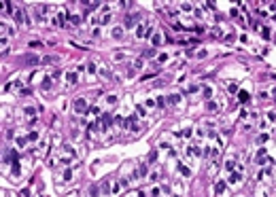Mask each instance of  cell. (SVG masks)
<instances>
[{
	"mask_svg": "<svg viewBox=\"0 0 276 197\" xmlns=\"http://www.w3.org/2000/svg\"><path fill=\"white\" fill-rule=\"evenodd\" d=\"M274 19H276V17H274Z\"/></svg>",
	"mask_w": 276,
	"mask_h": 197,
	"instance_id": "51",
	"label": "cell"
},
{
	"mask_svg": "<svg viewBox=\"0 0 276 197\" xmlns=\"http://www.w3.org/2000/svg\"><path fill=\"white\" fill-rule=\"evenodd\" d=\"M115 102H117V95H106V104H115Z\"/></svg>",
	"mask_w": 276,
	"mask_h": 197,
	"instance_id": "29",
	"label": "cell"
},
{
	"mask_svg": "<svg viewBox=\"0 0 276 197\" xmlns=\"http://www.w3.org/2000/svg\"><path fill=\"white\" fill-rule=\"evenodd\" d=\"M87 114H94V117H98V114H100V106H98V104H94V106H89V110H87Z\"/></svg>",
	"mask_w": 276,
	"mask_h": 197,
	"instance_id": "16",
	"label": "cell"
},
{
	"mask_svg": "<svg viewBox=\"0 0 276 197\" xmlns=\"http://www.w3.org/2000/svg\"><path fill=\"white\" fill-rule=\"evenodd\" d=\"M110 123H113V114H110V112H104L102 119H100V127H102V129H108Z\"/></svg>",
	"mask_w": 276,
	"mask_h": 197,
	"instance_id": "5",
	"label": "cell"
},
{
	"mask_svg": "<svg viewBox=\"0 0 276 197\" xmlns=\"http://www.w3.org/2000/svg\"><path fill=\"white\" fill-rule=\"evenodd\" d=\"M238 100L240 102H248V93L246 91H238Z\"/></svg>",
	"mask_w": 276,
	"mask_h": 197,
	"instance_id": "20",
	"label": "cell"
},
{
	"mask_svg": "<svg viewBox=\"0 0 276 197\" xmlns=\"http://www.w3.org/2000/svg\"><path fill=\"white\" fill-rule=\"evenodd\" d=\"M15 144L19 146V149H24V146L28 144V138H24V136H17V138H15Z\"/></svg>",
	"mask_w": 276,
	"mask_h": 197,
	"instance_id": "13",
	"label": "cell"
},
{
	"mask_svg": "<svg viewBox=\"0 0 276 197\" xmlns=\"http://www.w3.org/2000/svg\"><path fill=\"white\" fill-rule=\"evenodd\" d=\"M123 57H125V53H117V55H115V57H113V59H115V62H121V59H123Z\"/></svg>",
	"mask_w": 276,
	"mask_h": 197,
	"instance_id": "43",
	"label": "cell"
},
{
	"mask_svg": "<svg viewBox=\"0 0 276 197\" xmlns=\"http://www.w3.org/2000/svg\"><path fill=\"white\" fill-rule=\"evenodd\" d=\"M113 36H115V38H121V36H123V28H115V30H113Z\"/></svg>",
	"mask_w": 276,
	"mask_h": 197,
	"instance_id": "24",
	"label": "cell"
},
{
	"mask_svg": "<svg viewBox=\"0 0 276 197\" xmlns=\"http://www.w3.org/2000/svg\"><path fill=\"white\" fill-rule=\"evenodd\" d=\"M89 197H98V187H89Z\"/></svg>",
	"mask_w": 276,
	"mask_h": 197,
	"instance_id": "28",
	"label": "cell"
},
{
	"mask_svg": "<svg viewBox=\"0 0 276 197\" xmlns=\"http://www.w3.org/2000/svg\"><path fill=\"white\" fill-rule=\"evenodd\" d=\"M268 95H270L268 91H261V93H259V97H261V100H268Z\"/></svg>",
	"mask_w": 276,
	"mask_h": 197,
	"instance_id": "47",
	"label": "cell"
},
{
	"mask_svg": "<svg viewBox=\"0 0 276 197\" xmlns=\"http://www.w3.org/2000/svg\"><path fill=\"white\" fill-rule=\"evenodd\" d=\"M147 114V108L145 106H136V117H145Z\"/></svg>",
	"mask_w": 276,
	"mask_h": 197,
	"instance_id": "21",
	"label": "cell"
},
{
	"mask_svg": "<svg viewBox=\"0 0 276 197\" xmlns=\"http://www.w3.org/2000/svg\"><path fill=\"white\" fill-rule=\"evenodd\" d=\"M168 102H170L172 106H178V104L183 102V95H181V93H170V95H168Z\"/></svg>",
	"mask_w": 276,
	"mask_h": 197,
	"instance_id": "7",
	"label": "cell"
},
{
	"mask_svg": "<svg viewBox=\"0 0 276 197\" xmlns=\"http://www.w3.org/2000/svg\"><path fill=\"white\" fill-rule=\"evenodd\" d=\"M157 106H159V108L166 106V100H164V97H157Z\"/></svg>",
	"mask_w": 276,
	"mask_h": 197,
	"instance_id": "41",
	"label": "cell"
},
{
	"mask_svg": "<svg viewBox=\"0 0 276 197\" xmlns=\"http://www.w3.org/2000/svg\"><path fill=\"white\" fill-rule=\"evenodd\" d=\"M51 87V79H43V83H40V89H49Z\"/></svg>",
	"mask_w": 276,
	"mask_h": 197,
	"instance_id": "25",
	"label": "cell"
},
{
	"mask_svg": "<svg viewBox=\"0 0 276 197\" xmlns=\"http://www.w3.org/2000/svg\"><path fill=\"white\" fill-rule=\"evenodd\" d=\"M21 172V165H19V161H13V176H17Z\"/></svg>",
	"mask_w": 276,
	"mask_h": 197,
	"instance_id": "23",
	"label": "cell"
},
{
	"mask_svg": "<svg viewBox=\"0 0 276 197\" xmlns=\"http://www.w3.org/2000/svg\"><path fill=\"white\" fill-rule=\"evenodd\" d=\"M24 62H26L28 66H36V64H40V55H34V53H26V55H24Z\"/></svg>",
	"mask_w": 276,
	"mask_h": 197,
	"instance_id": "3",
	"label": "cell"
},
{
	"mask_svg": "<svg viewBox=\"0 0 276 197\" xmlns=\"http://www.w3.org/2000/svg\"><path fill=\"white\" fill-rule=\"evenodd\" d=\"M181 9H183V11H193V4H189V2H183V4H181Z\"/></svg>",
	"mask_w": 276,
	"mask_h": 197,
	"instance_id": "32",
	"label": "cell"
},
{
	"mask_svg": "<svg viewBox=\"0 0 276 197\" xmlns=\"http://www.w3.org/2000/svg\"><path fill=\"white\" fill-rule=\"evenodd\" d=\"M19 197H30V189H21L19 191Z\"/></svg>",
	"mask_w": 276,
	"mask_h": 197,
	"instance_id": "35",
	"label": "cell"
},
{
	"mask_svg": "<svg viewBox=\"0 0 276 197\" xmlns=\"http://www.w3.org/2000/svg\"><path fill=\"white\" fill-rule=\"evenodd\" d=\"M87 72H89L91 77L96 74V64H94V62H89V64H87Z\"/></svg>",
	"mask_w": 276,
	"mask_h": 197,
	"instance_id": "22",
	"label": "cell"
},
{
	"mask_svg": "<svg viewBox=\"0 0 276 197\" xmlns=\"http://www.w3.org/2000/svg\"><path fill=\"white\" fill-rule=\"evenodd\" d=\"M62 178H64V182H68V180H72V169L68 167V169H64V174H62Z\"/></svg>",
	"mask_w": 276,
	"mask_h": 197,
	"instance_id": "17",
	"label": "cell"
},
{
	"mask_svg": "<svg viewBox=\"0 0 276 197\" xmlns=\"http://www.w3.org/2000/svg\"><path fill=\"white\" fill-rule=\"evenodd\" d=\"M4 197H11V193H4Z\"/></svg>",
	"mask_w": 276,
	"mask_h": 197,
	"instance_id": "49",
	"label": "cell"
},
{
	"mask_svg": "<svg viewBox=\"0 0 276 197\" xmlns=\"http://www.w3.org/2000/svg\"><path fill=\"white\" fill-rule=\"evenodd\" d=\"M77 81H79V77H77V72H75V70L66 72V87H72V85H77Z\"/></svg>",
	"mask_w": 276,
	"mask_h": 197,
	"instance_id": "4",
	"label": "cell"
},
{
	"mask_svg": "<svg viewBox=\"0 0 276 197\" xmlns=\"http://www.w3.org/2000/svg\"><path fill=\"white\" fill-rule=\"evenodd\" d=\"M242 174H244V172H234V174L229 176V184H238L242 180Z\"/></svg>",
	"mask_w": 276,
	"mask_h": 197,
	"instance_id": "9",
	"label": "cell"
},
{
	"mask_svg": "<svg viewBox=\"0 0 276 197\" xmlns=\"http://www.w3.org/2000/svg\"><path fill=\"white\" fill-rule=\"evenodd\" d=\"M236 167H238V165H236L234 159H227V161H225V169H227V172H234Z\"/></svg>",
	"mask_w": 276,
	"mask_h": 197,
	"instance_id": "14",
	"label": "cell"
},
{
	"mask_svg": "<svg viewBox=\"0 0 276 197\" xmlns=\"http://www.w3.org/2000/svg\"><path fill=\"white\" fill-rule=\"evenodd\" d=\"M151 42H153V47H159L164 42V36H162V32H155L153 36H151Z\"/></svg>",
	"mask_w": 276,
	"mask_h": 197,
	"instance_id": "8",
	"label": "cell"
},
{
	"mask_svg": "<svg viewBox=\"0 0 276 197\" xmlns=\"http://www.w3.org/2000/svg\"><path fill=\"white\" fill-rule=\"evenodd\" d=\"M138 174H140V178H145V176L149 174V167H147V163H140V165H138Z\"/></svg>",
	"mask_w": 276,
	"mask_h": 197,
	"instance_id": "12",
	"label": "cell"
},
{
	"mask_svg": "<svg viewBox=\"0 0 276 197\" xmlns=\"http://www.w3.org/2000/svg\"><path fill=\"white\" fill-rule=\"evenodd\" d=\"M257 142H259V144H263V142H268V134H261V136L257 138Z\"/></svg>",
	"mask_w": 276,
	"mask_h": 197,
	"instance_id": "37",
	"label": "cell"
},
{
	"mask_svg": "<svg viewBox=\"0 0 276 197\" xmlns=\"http://www.w3.org/2000/svg\"><path fill=\"white\" fill-rule=\"evenodd\" d=\"M53 62H55V59H53L51 55H47V57H43V64H53Z\"/></svg>",
	"mask_w": 276,
	"mask_h": 197,
	"instance_id": "40",
	"label": "cell"
},
{
	"mask_svg": "<svg viewBox=\"0 0 276 197\" xmlns=\"http://www.w3.org/2000/svg\"><path fill=\"white\" fill-rule=\"evenodd\" d=\"M108 21H110V13H104V15H102V19H100V23H102V26H106Z\"/></svg>",
	"mask_w": 276,
	"mask_h": 197,
	"instance_id": "26",
	"label": "cell"
},
{
	"mask_svg": "<svg viewBox=\"0 0 276 197\" xmlns=\"http://www.w3.org/2000/svg\"><path fill=\"white\" fill-rule=\"evenodd\" d=\"M153 28H155V26H153V23H149V26L145 28V34H142V38H149V36L153 34Z\"/></svg>",
	"mask_w": 276,
	"mask_h": 197,
	"instance_id": "19",
	"label": "cell"
},
{
	"mask_svg": "<svg viewBox=\"0 0 276 197\" xmlns=\"http://www.w3.org/2000/svg\"><path fill=\"white\" fill-rule=\"evenodd\" d=\"M157 176H159L157 172H153V174H149V180H151V182H155V180H157Z\"/></svg>",
	"mask_w": 276,
	"mask_h": 197,
	"instance_id": "44",
	"label": "cell"
},
{
	"mask_svg": "<svg viewBox=\"0 0 276 197\" xmlns=\"http://www.w3.org/2000/svg\"><path fill=\"white\" fill-rule=\"evenodd\" d=\"M274 95H276V91H274Z\"/></svg>",
	"mask_w": 276,
	"mask_h": 197,
	"instance_id": "50",
	"label": "cell"
},
{
	"mask_svg": "<svg viewBox=\"0 0 276 197\" xmlns=\"http://www.w3.org/2000/svg\"><path fill=\"white\" fill-rule=\"evenodd\" d=\"M24 114L28 117V121H30V123H34V121H36V108H34V106H24Z\"/></svg>",
	"mask_w": 276,
	"mask_h": 197,
	"instance_id": "6",
	"label": "cell"
},
{
	"mask_svg": "<svg viewBox=\"0 0 276 197\" xmlns=\"http://www.w3.org/2000/svg\"><path fill=\"white\" fill-rule=\"evenodd\" d=\"M72 108H75L79 114H87V110H89V106H87V102L83 100V97H77V100L72 102Z\"/></svg>",
	"mask_w": 276,
	"mask_h": 197,
	"instance_id": "1",
	"label": "cell"
},
{
	"mask_svg": "<svg viewBox=\"0 0 276 197\" xmlns=\"http://www.w3.org/2000/svg\"><path fill=\"white\" fill-rule=\"evenodd\" d=\"M142 19V13H130L128 17H125V30H130V28H134L138 21Z\"/></svg>",
	"mask_w": 276,
	"mask_h": 197,
	"instance_id": "2",
	"label": "cell"
},
{
	"mask_svg": "<svg viewBox=\"0 0 276 197\" xmlns=\"http://www.w3.org/2000/svg\"><path fill=\"white\" fill-rule=\"evenodd\" d=\"M176 169H178V172H181V174H183V176H185V178H189V176H191V172H189V167H187V165H183V163H176Z\"/></svg>",
	"mask_w": 276,
	"mask_h": 197,
	"instance_id": "10",
	"label": "cell"
},
{
	"mask_svg": "<svg viewBox=\"0 0 276 197\" xmlns=\"http://www.w3.org/2000/svg\"><path fill=\"white\" fill-rule=\"evenodd\" d=\"M206 108H208V112H219V106H217V102H213V100H208Z\"/></svg>",
	"mask_w": 276,
	"mask_h": 197,
	"instance_id": "15",
	"label": "cell"
},
{
	"mask_svg": "<svg viewBox=\"0 0 276 197\" xmlns=\"http://www.w3.org/2000/svg\"><path fill=\"white\" fill-rule=\"evenodd\" d=\"M138 197H147V193L145 191H138Z\"/></svg>",
	"mask_w": 276,
	"mask_h": 197,
	"instance_id": "48",
	"label": "cell"
},
{
	"mask_svg": "<svg viewBox=\"0 0 276 197\" xmlns=\"http://www.w3.org/2000/svg\"><path fill=\"white\" fill-rule=\"evenodd\" d=\"M108 191H110V182L104 180V184H102V193H108Z\"/></svg>",
	"mask_w": 276,
	"mask_h": 197,
	"instance_id": "34",
	"label": "cell"
},
{
	"mask_svg": "<svg viewBox=\"0 0 276 197\" xmlns=\"http://www.w3.org/2000/svg\"><path fill=\"white\" fill-rule=\"evenodd\" d=\"M142 66H145V59H142V57H138V59L134 62V68H136V70H138V68H142Z\"/></svg>",
	"mask_w": 276,
	"mask_h": 197,
	"instance_id": "27",
	"label": "cell"
},
{
	"mask_svg": "<svg viewBox=\"0 0 276 197\" xmlns=\"http://www.w3.org/2000/svg\"><path fill=\"white\" fill-rule=\"evenodd\" d=\"M151 197H162V191H159V189L155 187V189L151 191Z\"/></svg>",
	"mask_w": 276,
	"mask_h": 197,
	"instance_id": "36",
	"label": "cell"
},
{
	"mask_svg": "<svg viewBox=\"0 0 276 197\" xmlns=\"http://www.w3.org/2000/svg\"><path fill=\"white\" fill-rule=\"evenodd\" d=\"M202 93H204L206 100H213V87H204V89H202Z\"/></svg>",
	"mask_w": 276,
	"mask_h": 197,
	"instance_id": "18",
	"label": "cell"
},
{
	"mask_svg": "<svg viewBox=\"0 0 276 197\" xmlns=\"http://www.w3.org/2000/svg\"><path fill=\"white\" fill-rule=\"evenodd\" d=\"M155 159H157V151H151V155H149V163H155Z\"/></svg>",
	"mask_w": 276,
	"mask_h": 197,
	"instance_id": "33",
	"label": "cell"
},
{
	"mask_svg": "<svg viewBox=\"0 0 276 197\" xmlns=\"http://www.w3.org/2000/svg\"><path fill=\"white\" fill-rule=\"evenodd\" d=\"M225 187H227V182H225V180H217V184H215V193H217V195H221V193L225 191Z\"/></svg>",
	"mask_w": 276,
	"mask_h": 197,
	"instance_id": "11",
	"label": "cell"
},
{
	"mask_svg": "<svg viewBox=\"0 0 276 197\" xmlns=\"http://www.w3.org/2000/svg\"><path fill=\"white\" fill-rule=\"evenodd\" d=\"M227 91H229V93H236V91H238V87H236V85H229V87H227Z\"/></svg>",
	"mask_w": 276,
	"mask_h": 197,
	"instance_id": "46",
	"label": "cell"
},
{
	"mask_svg": "<svg viewBox=\"0 0 276 197\" xmlns=\"http://www.w3.org/2000/svg\"><path fill=\"white\" fill-rule=\"evenodd\" d=\"M60 77H62V70H55V72H53V77H51V79H55V81H57Z\"/></svg>",
	"mask_w": 276,
	"mask_h": 197,
	"instance_id": "45",
	"label": "cell"
},
{
	"mask_svg": "<svg viewBox=\"0 0 276 197\" xmlns=\"http://www.w3.org/2000/svg\"><path fill=\"white\" fill-rule=\"evenodd\" d=\"M268 121H272V123L276 121V112H274V110H270V112H268Z\"/></svg>",
	"mask_w": 276,
	"mask_h": 197,
	"instance_id": "38",
	"label": "cell"
},
{
	"mask_svg": "<svg viewBox=\"0 0 276 197\" xmlns=\"http://www.w3.org/2000/svg\"><path fill=\"white\" fill-rule=\"evenodd\" d=\"M40 47H43L40 40H32V42H30V49H40Z\"/></svg>",
	"mask_w": 276,
	"mask_h": 197,
	"instance_id": "30",
	"label": "cell"
},
{
	"mask_svg": "<svg viewBox=\"0 0 276 197\" xmlns=\"http://www.w3.org/2000/svg\"><path fill=\"white\" fill-rule=\"evenodd\" d=\"M38 138V132L34 129V132H30V136H28V140H36Z\"/></svg>",
	"mask_w": 276,
	"mask_h": 197,
	"instance_id": "42",
	"label": "cell"
},
{
	"mask_svg": "<svg viewBox=\"0 0 276 197\" xmlns=\"http://www.w3.org/2000/svg\"><path fill=\"white\" fill-rule=\"evenodd\" d=\"M119 189H121V180H119V182H115V184H113V193H119Z\"/></svg>",
	"mask_w": 276,
	"mask_h": 197,
	"instance_id": "39",
	"label": "cell"
},
{
	"mask_svg": "<svg viewBox=\"0 0 276 197\" xmlns=\"http://www.w3.org/2000/svg\"><path fill=\"white\" fill-rule=\"evenodd\" d=\"M168 59V53H159V57H157V64H164Z\"/></svg>",
	"mask_w": 276,
	"mask_h": 197,
	"instance_id": "31",
	"label": "cell"
}]
</instances>
